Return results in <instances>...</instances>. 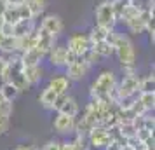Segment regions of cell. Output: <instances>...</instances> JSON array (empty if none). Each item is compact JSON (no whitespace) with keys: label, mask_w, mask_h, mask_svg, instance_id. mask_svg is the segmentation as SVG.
<instances>
[{"label":"cell","mask_w":155,"mask_h":150,"mask_svg":"<svg viewBox=\"0 0 155 150\" xmlns=\"http://www.w3.org/2000/svg\"><path fill=\"white\" fill-rule=\"evenodd\" d=\"M2 82H9L21 91H28L30 84L26 82V77H25V66L21 63V58L19 56H12L7 59V68L2 75Z\"/></svg>","instance_id":"6da1fadb"},{"label":"cell","mask_w":155,"mask_h":150,"mask_svg":"<svg viewBox=\"0 0 155 150\" xmlns=\"http://www.w3.org/2000/svg\"><path fill=\"white\" fill-rule=\"evenodd\" d=\"M19 58H21L23 66H38V65H42V59L45 56L37 47H33V49H28V51H25V52H21Z\"/></svg>","instance_id":"9a60e30c"},{"label":"cell","mask_w":155,"mask_h":150,"mask_svg":"<svg viewBox=\"0 0 155 150\" xmlns=\"http://www.w3.org/2000/svg\"><path fill=\"white\" fill-rule=\"evenodd\" d=\"M9 5H19V4H25V2H28V0H7Z\"/></svg>","instance_id":"d590c367"},{"label":"cell","mask_w":155,"mask_h":150,"mask_svg":"<svg viewBox=\"0 0 155 150\" xmlns=\"http://www.w3.org/2000/svg\"><path fill=\"white\" fill-rule=\"evenodd\" d=\"M92 49H94V52H96L101 59H103V58L113 56V44H110L108 40H101V42L92 44Z\"/></svg>","instance_id":"603a6c76"},{"label":"cell","mask_w":155,"mask_h":150,"mask_svg":"<svg viewBox=\"0 0 155 150\" xmlns=\"http://www.w3.org/2000/svg\"><path fill=\"white\" fill-rule=\"evenodd\" d=\"M2 25H4V18L0 16V28H2Z\"/></svg>","instance_id":"8d00e7d4"},{"label":"cell","mask_w":155,"mask_h":150,"mask_svg":"<svg viewBox=\"0 0 155 150\" xmlns=\"http://www.w3.org/2000/svg\"><path fill=\"white\" fill-rule=\"evenodd\" d=\"M113 54H117L119 63L122 68L126 66H136V49L133 40L124 33H117L113 40Z\"/></svg>","instance_id":"7a4b0ae2"},{"label":"cell","mask_w":155,"mask_h":150,"mask_svg":"<svg viewBox=\"0 0 155 150\" xmlns=\"http://www.w3.org/2000/svg\"><path fill=\"white\" fill-rule=\"evenodd\" d=\"M35 45H37V30L31 32V33H28V35L21 37V38H18V52L19 54L25 52V51H28V49H33Z\"/></svg>","instance_id":"44dd1931"},{"label":"cell","mask_w":155,"mask_h":150,"mask_svg":"<svg viewBox=\"0 0 155 150\" xmlns=\"http://www.w3.org/2000/svg\"><path fill=\"white\" fill-rule=\"evenodd\" d=\"M75 121H77V117L58 114L56 117H54L52 126H54V129H56L59 135H68V133H73V131H75Z\"/></svg>","instance_id":"4fadbf2b"},{"label":"cell","mask_w":155,"mask_h":150,"mask_svg":"<svg viewBox=\"0 0 155 150\" xmlns=\"http://www.w3.org/2000/svg\"><path fill=\"white\" fill-rule=\"evenodd\" d=\"M14 150H40V148L35 147V145H19V147H16Z\"/></svg>","instance_id":"e575fe53"},{"label":"cell","mask_w":155,"mask_h":150,"mask_svg":"<svg viewBox=\"0 0 155 150\" xmlns=\"http://www.w3.org/2000/svg\"><path fill=\"white\" fill-rule=\"evenodd\" d=\"M117 23L119 21H117V18L113 14L110 0H103L98 7H96V25L98 26H103V28L113 30Z\"/></svg>","instance_id":"5b68a950"},{"label":"cell","mask_w":155,"mask_h":150,"mask_svg":"<svg viewBox=\"0 0 155 150\" xmlns=\"http://www.w3.org/2000/svg\"><path fill=\"white\" fill-rule=\"evenodd\" d=\"M0 93L2 96L5 98L7 101H14L18 96H19V89L12 84H9V82H2V86H0Z\"/></svg>","instance_id":"484cf974"},{"label":"cell","mask_w":155,"mask_h":150,"mask_svg":"<svg viewBox=\"0 0 155 150\" xmlns=\"http://www.w3.org/2000/svg\"><path fill=\"white\" fill-rule=\"evenodd\" d=\"M37 26H35V19H21L12 25V35L16 38H21V37L28 35L31 32H35Z\"/></svg>","instance_id":"e0dca14e"},{"label":"cell","mask_w":155,"mask_h":150,"mask_svg":"<svg viewBox=\"0 0 155 150\" xmlns=\"http://www.w3.org/2000/svg\"><path fill=\"white\" fill-rule=\"evenodd\" d=\"M117 86V77L112 70L101 72L96 80L91 84V100H106ZM110 103V101H108Z\"/></svg>","instance_id":"3957f363"},{"label":"cell","mask_w":155,"mask_h":150,"mask_svg":"<svg viewBox=\"0 0 155 150\" xmlns=\"http://www.w3.org/2000/svg\"><path fill=\"white\" fill-rule=\"evenodd\" d=\"M155 87V77L153 73H150L147 77H140V93H152Z\"/></svg>","instance_id":"83f0119b"},{"label":"cell","mask_w":155,"mask_h":150,"mask_svg":"<svg viewBox=\"0 0 155 150\" xmlns=\"http://www.w3.org/2000/svg\"><path fill=\"white\" fill-rule=\"evenodd\" d=\"M47 87H51L58 96H63L70 89V80L66 79V75H52L49 79V86Z\"/></svg>","instance_id":"2e32d148"},{"label":"cell","mask_w":155,"mask_h":150,"mask_svg":"<svg viewBox=\"0 0 155 150\" xmlns=\"http://www.w3.org/2000/svg\"><path fill=\"white\" fill-rule=\"evenodd\" d=\"M25 4L28 5V11L33 19H37L40 14H44V11L47 9V0H28Z\"/></svg>","instance_id":"7402d4cb"},{"label":"cell","mask_w":155,"mask_h":150,"mask_svg":"<svg viewBox=\"0 0 155 150\" xmlns=\"http://www.w3.org/2000/svg\"><path fill=\"white\" fill-rule=\"evenodd\" d=\"M91 45L92 44L89 40V37H87V33H73L66 40V49H68V52H71V54H75L78 58L82 56Z\"/></svg>","instance_id":"52a82bcc"},{"label":"cell","mask_w":155,"mask_h":150,"mask_svg":"<svg viewBox=\"0 0 155 150\" xmlns=\"http://www.w3.org/2000/svg\"><path fill=\"white\" fill-rule=\"evenodd\" d=\"M117 96H119V103L127 98H134L140 93V77L138 73L134 75H124V79L117 84Z\"/></svg>","instance_id":"277c9868"},{"label":"cell","mask_w":155,"mask_h":150,"mask_svg":"<svg viewBox=\"0 0 155 150\" xmlns=\"http://www.w3.org/2000/svg\"><path fill=\"white\" fill-rule=\"evenodd\" d=\"M56 42V37H52L51 33H47L45 30L42 28H37V49L42 52L44 56L49 54V51L52 49V45Z\"/></svg>","instance_id":"5bb4252c"},{"label":"cell","mask_w":155,"mask_h":150,"mask_svg":"<svg viewBox=\"0 0 155 150\" xmlns=\"http://www.w3.org/2000/svg\"><path fill=\"white\" fill-rule=\"evenodd\" d=\"M0 112L5 114V115L12 114V101H7L4 96H2V93H0Z\"/></svg>","instance_id":"f1b7e54d"},{"label":"cell","mask_w":155,"mask_h":150,"mask_svg":"<svg viewBox=\"0 0 155 150\" xmlns=\"http://www.w3.org/2000/svg\"><path fill=\"white\" fill-rule=\"evenodd\" d=\"M138 101L141 103V107L145 108L147 112H152L155 107V91L152 93H138Z\"/></svg>","instance_id":"d4e9b609"},{"label":"cell","mask_w":155,"mask_h":150,"mask_svg":"<svg viewBox=\"0 0 155 150\" xmlns=\"http://www.w3.org/2000/svg\"><path fill=\"white\" fill-rule=\"evenodd\" d=\"M25 77H26V82L30 84V87L38 84L44 77L42 65H38V66H25Z\"/></svg>","instance_id":"ffe728a7"},{"label":"cell","mask_w":155,"mask_h":150,"mask_svg":"<svg viewBox=\"0 0 155 150\" xmlns=\"http://www.w3.org/2000/svg\"><path fill=\"white\" fill-rule=\"evenodd\" d=\"M21 19H33L31 14H30V11H28V5H26V4L9 5L7 11H5V14H4V21L14 25V23L21 21Z\"/></svg>","instance_id":"9c48e42d"},{"label":"cell","mask_w":155,"mask_h":150,"mask_svg":"<svg viewBox=\"0 0 155 150\" xmlns=\"http://www.w3.org/2000/svg\"><path fill=\"white\" fill-rule=\"evenodd\" d=\"M110 142H112V133H110V129L103 128V126H94L87 133V143L91 148H105Z\"/></svg>","instance_id":"8992f818"},{"label":"cell","mask_w":155,"mask_h":150,"mask_svg":"<svg viewBox=\"0 0 155 150\" xmlns=\"http://www.w3.org/2000/svg\"><path fill=\"white\" fill-rule=\"evenodd\" d=\"M40 150H59V142H54V140H51V142H47Z\"/></svg>","instance_id":"4dcf8cb0"},{"label":"cell","mask_w":155,"mask_h":150,"mask_svg":"<svg viewBox=\"0 0 155 150\" xmlns=\"http://www.w3.org/2000/svg\"><path fill=\"white\" fill-rule=\"evenodd\" d=\"M58 96L51 87H45L42 93H40V96H38V101H40V105H42L45 110H54L56 108V103H58Z\"/></svg>","instance_id":"ac0fdd59"},{"label":"cell","mask_w":155,"mask_h":150,"mask_svg":"<svg viewBox=\"0 0 155 150\" xmlns=\"http://www.w3.org/2000/svg\"><path fill=\"white\" fill-rule=\"evenodd\" d=\"M66 79L68 80H82L89 73V70H91V65L87 63L85 59H82V58H77L75 61H71V63H68L66 66Z\"/></svg>","instance_id":"ba28073f"},{"label":"cell","mask_w":155,"mask_h":150,"mask_svg":"<svg viewBox=\"0 0 155 150\" xmlns=\"http://www.w3.org/2000/svg\"><path fill=\"white\" fill-rule=\"evenodd\" d=\"M7 7H9V2H7V0H0V16H2V18H4V14H5Z\"/></svg>","instance_id":"836d02e7"},{"label":"cell","mask_w":155,"mask_h":150,"mask_svg":"<svg viewBox=\"0 0 155 150\" xmlns=\"http://www.w3.org/2000/svg\"><path fill=\"white\" fill-rule=\"evenodd\" d=\"M110 4H112L113 14H115V18H117V21H120V18H122V14H124V11L131 5L129 0H110Z\"/></svg>","instance_id":"4316f807"},{"label":"cell","mask_w":155,"mask_h":150,"mask_svg":"<svg viewBox=\"0 0 155 150\" xmlns=\"http://www.w3.org/2000/svg\"><path fill=\"white\" fill-rule=\"evenodd\" d=\"M110 32H112V30L103 28V26H98V25H96V26L87 33V37H89L91 44H96V42H101V40H106L108 35H110Z\"/></svg>","instance_id":"cb8c5ba5"},{"label":"cell","mask_w":155,"mask_h":150,"mask_svg":"<svg viewBox=\"0 0 155 150\" xmlns=\"http://www.w3.org/2000/svg\"><path fill=\"white\" fill-rule=\"evenodd\" d=\"M0 52H4V54L18 52V38L11 35H4L0 32Z\"/></svg>","instance_id":"d6986e66"},{"label":"cell","mask_w":155,"mask_h":150,"mask_svg":"<svg viewBox=\"0 0 155 150\" xmlns=\"http://www.w3.org/2000/svg\"><path fill=\"white\" fill-rule=\"evenodd\" d=\"M7 59H9V58H5V56H2V54H0V79H2V75H4L5 68H7Z\"/></svg>","instance_id":"d6a6232c"},{"label":"cell","mask_w":155,"mask_h":150,"mask_svg":"<svg viewBox=\"0 0 155 150\" xmlns=\"http://www.w3.org/2000/svg\"><path fill=\"white\" fill-rule=\"evenodd\" d=\"M105 150H122V145H120L117 140H113V138H112V142L105 147Z\"/></svg>","instance_id":"1f68e13d"},{"label":"cell","mask_w":155,"mask_h":150,"mask_svg":"<svg viewBox=\"0 0 155 150\" xmlns=\"http://www.w3.org/2000/svg\"><path fill=\"white\" fill-rule=\"evenodd\" d=\"M38 28L45 30L47 33H51L52 37L58 38V37L63 33L64 25H63V19H61L58 14H47L42 21H40V26H38Z\"/></svg>","instance_id":"8fae6325"},{"label":"cell","mask_w":155,"mask_h":150,"mask_svg":"<svg viewBox=\"0 0 155 150\" xmlns=\"http://www.w3.org/2000/svg\"><path fill=\"white\" fill-rule=\"evenodd\" d=\"M129 2H134V0H129Z\"/></svg>","instance_id":"74e56055"},{"label":"cell","mask_w":155,"mask_h":150,"mask_svg":"<svg viewBox=\"0 0 155 150\" xmlns=\"http://www.w3.org/2000/svg\"><path fill=\"white\" fill-rule=\"evenodd\" d=\"M56 110L58 114H64V115H70V117H77L78 115V103L77 100L70 96V94H63L58 98L56 103Z\"/></svg>","instance_id":"30bf717a"},{"label":"cell","mask_w":155,"mask_h":150,"mask_svg":"<svg viewBox=\"0 0 155 150\" xmlns=\"http://www.w3.org/2000/svg\"><path fill=\"white\" fill-rule=\"evenodd\" d=\"M49 61L52 66H56V68H64L66 65H68V49H66V45H61V44H54L52 45V49L49 51Z\"/></svg>","instance_id":"7c38bea8"},{"label":"cell","mask_w":155,"mask_h":150,"mask_svg":"<svg viewBox=\"0 0 155 150\" xmlns=\"http://www.w3.org/2000/svg\"><path fill=\"white\" fill-rule=\"evenodd\" d=\"M9 117L11 115H5L0 112V135H4V133H7L9 129Z\"/></svg>","instance_id":"f546056e"}]
</instances>
